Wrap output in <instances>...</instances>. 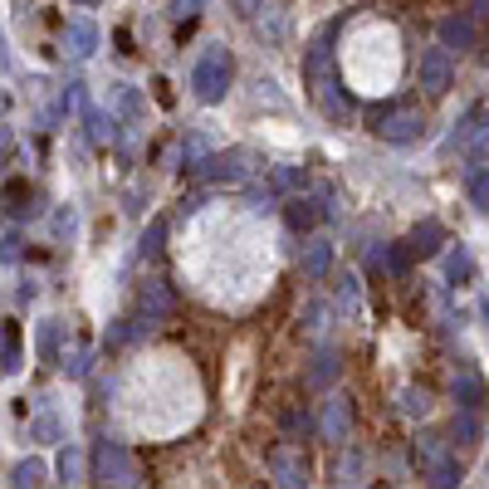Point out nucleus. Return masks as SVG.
Here are the masks:
<instances>
[{
  "label": "nucleus",
  "instance_id": "18",
  "mask_svg": "<svg viewBox=\"0 0 489 489\" xmlns=\"http://www.w3.org/2000/svg\"><path fill=\"white\" fill-rule=\"evenodd\" d=\"M470 201L489 211V172H470Z\"/></svg>",
  "mask_w": 489,
  "mask_h": 489
},
{
  "label": "nucleus",
  "instance_id": "11",
  "mask_svg": "<svg viewBox=\"0 0 489 489\" xmlns=\"http://www.w3.org/2000/svg\"><path fill=\"white\" fill-rule=\"evenodd\" d=\"M274 480H279V485H304V480H308V465H304V455H294V451H279V455H274Z\"/></svg>",
  "mask_w": 489,
  "mask_h": 489
},
{
  "label": "nucleus",
  "instance_id": "12",
  "mask_svg": "<svg viewBox=\"0 0 489 489\" xmlns=\"http://www.w3.org/2000/svg\"><path fill=\"white\" fill-rule=\"evenodd\" d=\"M284 215H289V225H294V231H314V225L324 221V206H318V201H304V196H294Z\"/></svg>",
  "mask_w": 489,
  "mask_h": 489
},
{
  "label": "nucleus",
  "instance_id": "1",
  "mask_svg": "<svg viewBox=\"0 0 489 489\" xmlns=\"http://www.w3.org/2000/svg\"><path fill=\"white\" fill-rule=\"evenodd\" d=\"M225 83H231V55H225V49H211V55L196 59L191 89H196V98H201V103H221Z\"/></svg>",
  "mask_w": 489,
  "mask_h": 489
},
{
  "label": "nucleus",
  "instance_id": "28",
  "mask_svg": "<svg viewBox=\"0 0 489 489\" xmlns=\"http://www.w3.org/2000/svg\"><path fill=\"white\" fill-rule=\"evenodd\" d=\"M480 314H485V324H489V299H485V304H480Z\"/></svg>",
  "mask_w": 489,
  "mask_h": 489
},
{
  "label": "nucleus",
  "instance_id": "4",
  "mask_svg": "<svg viewBox=\"0 0 489 489\" xmlns=\"http://www.w3.org/2000/svg\"><path fill=\"white\" fill-rule=\"evenodd\" d=\"M98 480H103V485H132V480H138V470H132V455L122 451V445H113V441L98 445Z\"/></svg>",
  "mask_w": 489,
  "mask_h": 489
},
{
  "label": "nucleus",
  "instance_id": "13",
  "mask_svg": "<svg viewBox=\"0 0 489 489\" xmlns=\"http://www.w3.org/2000/svg\"><path fill=\"white\" fill-rule=\"evenodd\" d=\"M328 265H333V245L328 240H308V249H304V274L308 279H324Z\"/></svg>",
  "mask_w": 489,
  "mask_h": 489
},
{
  "label": "nucleus",
  "instance_id": "16",
  "mask_svg": "<svg viewBox=\"0 0 489 489\" xmlns=\"http://www.w3.org/2000/svg\"><path fill=\"white\" fill-rule=\"evenodd\" d=\"M475 274V265H470V255H465V249H455L451 259H445V279H451V284H465V279Z\"/></svg>",
  "mask_w": 489,
  "mask_h": 489
},
{
  "label": "nucleus",
  "instance_id": "26",
  "mask_svg": "<svg viewBox=\"0 0 489 489\" xmlns=\"http://www.w3.org/2000/svg\"><path fill=\"white\" fill-rule=\"evenodd\" d=\"M59 470H64L69 480H74V475H79V455H69V451H64V460H59Z\"/></svg>",
  "mask_w": 489,
  "mask_h": 489
},
{
  "label": "nucleus",
  "instance_id": "5",
  "mask_svg": "<svg viewBox=\"0 0 489 489\" xmlns=\"http://www.w3.org/2000/svg\"><path fill=\"white\" fill-rule=\"evenodd\" d=\"M416 74H421V89H426V93H445V89H451V79H455L451 49H426Z\"/></svg>",
  "mask_w": 489,
  "mask_h": 489
},
{
  "label": "nucleus",
  "instance_id": "25",
  "mask_svg": "<svg viewBox=\"0 0 489 489\" xmlns=\"http://www.w3.org/2000/svg\"><path fill=\"white\" fill-rule=\"evenodd\" d=\"M162 235H166V225L157 221V225H152V235L142 240V249H148V255H157V249H162Z\"/></svg>",
  "mask_w": 489,
  "mask_h": 489
},
{
  "label": "nucleus",
  "instance_id": "23",
  "mask_svg": "<svg viewBox=\"0 0 489 489\" xmlns=\"http://www.w3.org/2000/svg\"><path fill=\"white\" fill-rule=\"evenodd\" d=\"M0 352H5V367H15L20 362V333L5 328V342H0Z\"/></svg>",
  "mask_w": 489,
  "mask_h": 489
},
{
  "label": "nucleus",
  "instance_id": "3",
  "mask_svg": "<svg viewBox=\"0 0 489 489\" xmlns=\"http://www.w3.org/2000/svg\"><path fill=\"white\" fill-rule=\"evenodd\" d=\"M426 118L416 108H377V118H372V132H377L382 142H392V148H407V142L421 138Z\"/></svg>",
  "mask_w": 489,
  "mask_h": 489
},
{
  "label": "nucleus",
  "instance_id": "15",
  "mask_svg": "<svg viewBox=\"0 0 489 489\" xmlns=\"http://www.w3.org/2000/svg\"><path fill=\"white\" fill-rule=\"evenodd\" d=\"M480 435H485L480 416H475L470 407H465V411H455V445H475Z\"/></svg>",
  "mask_w": 489,
  "mask_h": 489
},
{
  "label": "nucleus",
  "instance_id": "21",
  "mask_svg": "<svg viewBox=\"0 0 489 489\" xmlns=\"http://www.w3.org/2000/svg\"><path fill=\"white\" fill-rule=\"evenodd\" d=\"M401 407H407V416H426V411H431V397H426V392H407Z\"/></svg>",
  "mask_w": 489,
  "mask_h": 489
},
{
  "label": "nucleus",
  "instance_id": "19",
  "mask_svg": "<svg viewBox=\"0 0 489 489\" xmlns=\"http://www.w3.org/2000/svg\"><path fill=\"white\" fill-rule=\"evenodd\" d=\"M333 372H338V362H333V352H324V358L314 362V372H308V382H314V387H328Z\"/></svg>",
  "mask_w": 489,
  "mask_h": 489
},
{
  "label": "nucleus",
  "instance_id": "2",
  "mask_svg": "<svg viewBox=\"0 0 489 489\" xmlns=\"http://www.w3.org/2000/svg\"><path fill=\"white\" fill-rule=\"evenodd\" d=\"M416 460H421V470L431 485H441V489L460 485V460L441 445V435H421V441H416Z\"/></svg>",
  "mask_w": 489,
  "mask_h": 489
},
{
  "label": "nucleus",
  "instance_id": "6",
  "mask_svg": "<svg viewBox=\"0 0 489 489\" xmlns=\"http://www.w3.org/2000/svg\"><path fill=\"white\" fill-rule=\"evenodd\" d=\"M333 35H338V25H328L324 35L308 45V55H304V74H308V83H328V64H333Z\"/></svg>",
  "mask_w": 489,
  "mask_h": 489
},
{
  "label": "nucleus",
  "instance_id": "17",
  "mask_svg": "<svg viewBox=\"0 0 489 489\" xmlns=\"http://www.w3.org/2000/svg\"><path fill=\"white\" fill-rule=\"evenodd\" d=\"M69 39H74V55H93V45H98L93 25H83V20H74V25H69Z\"/></svg>",
  "mask_w": 489,
  "mask_h": 489
},
{
  "label": "nucleus",
  "instance_id": "27",
  "mask_svg": "<svg viewBox=\"0 0 489 489\" xmlns=\"http://www.w3.org/2000/svg\"><path fill=\"white\" fill-rule=\"evenodd\" d=\"M475 15H489V0H475Z\"/></svg>",
  "mask_w": 489,
  "mask_h": 489
},
{
  "label": "nucleus",
  "instance_id": "9",
  "mask_svg": "<svg viewBox=\"0 0 489 489\" xmlns=\"http://www.w3.org/2000/svg\"><path fill=\"white\" fill-rule=\"evenodd\" d=\"M441 240H445V231L435 221H426V225H416V231H411L407 249H411V255H421V259H431V255H441Z\"/></svg>",
  "mask_w": 489,
  "mask_h": 489
},
{
  "label": "nucleus",
  "instance_id": "7",
  "mask_svg": "<svg viewBox=\"0 0 489 489\" xmlns=\"http://www.w3.org/2000/svg\"><path fill=\"white\" fill-rule=\"evenodd\" d=\"M485 382H480V372L475 367H460L455 372V401H460V407H470V411H480L485 407Z\"/></svg>",
  "mask_w": 489,
  "mask_h": 489
},
{
  "label": "nucleus",
  "instance_id": "14",
  "mask_svg": "<svg viewBox=\"0 0 489 489\" xmlns=\"http://www.w3.org/2000/svg\"><path fill=\"white\" fill-rule=\"evenodd\" d=\"M166 308H172V294H166L162 279H152V284L142 289V314H148V318H166Z\"/></svg>",
  "mask_w": 489,
  "mask_h": 489
},
{
  "label": "nucleus",
  "instance_id": "24",
  "mask_svg": "<svg viewBox=\"0 0 489 489\" xmlns=\"http://www.w3.org/2000/svg\"><path fill=\"white\" fill-rule=\"evenodd\" d=\"M358 304H362V294H358V279H342V308H348V314H358Z\"/></svg>",
  "mask_w": 489,
  "mask_h": 489
},
{
  "label": "nucleus",
  "instance_id": "20",
  "mask_svg": "<svg viewBox=\"0 0 489 489\" xmlns=\"http://www.w3.org/2000/svg\"><path fill=\"white\" fill-rule=\"evenodd\" d=\"M407 265H411V249L407 245H392L387 249V269H392V274H407Z\"/></svg>",
  "mask_w": 489,
  "mask_h": 489
},
{
  "label": "nucleus",
  "instance_id": "10",
  "mask_svg": "<svg viewBox=\"0 0 489 489\" xmlns=\"http://www.w3.org/2000/svg\"><path fill=\"white\" fill-rule=\"evenodd\" d=\"M348 426H352V407L342 397H333L328 411H324V441H342V435H348Z\"/></svg>",
  "mask_w": 489,
  "mask_h": 489
},
{
  "label": "nucleus",
  "instance_id": "8",
  "mask_svg": "<svg viewBox=\"0 0 489 489\" xmlns=\"http://www.w3.org/2000/svg\"><path fill=\"white\" fill-rule=\"evenodd\" d=\"M441 49H475V20L465 15L441 20Z\"/></svg>",
  "mask_w": 489,
  "mask_h": 489
},
{
  "label": "nucleus",
  "instance_id": "22",
  "mask_svg": "<svg viewBox=\"0 0 489 489\" xmlns=\"http://www.w3.org/2000/svg\"><path fill=\"white\" fill-rule=\"evenodd\" d=\"M39 480H45V465H39V460H30V465H20V470H15V485H39Z\"/></svg>",
  "mask_w": 489,
  "mask_h": 489
}]
</instances>
